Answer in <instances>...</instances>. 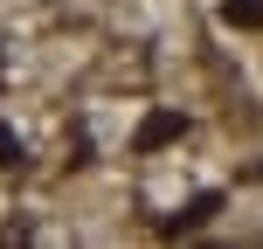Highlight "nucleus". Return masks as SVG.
<instances>
[{"label":"nucleus","instance_id":"1","mask_svg":"<svg viewBox=\"0 0 263 249\" xmlns=\"http://www.w3.org/2000/svg\"><path fill=\"white\" fill-rule=\"evenodd\" d=\"M222 21H229V28H263V0H229Z\"/></svg>","mask_w":263,"mask_h":249},{"label":"nucleus","instance_id":"3","mask_svg":"<svg viewBox=\"0 0 263 249\" xmlns=\"http://www.w3.org/2000/svg\"><path fill=\"white\" fill-rule=\"evenodd\" d=\"M0 159H7V166H14V159H21V145L7 139V125H0Z\"/></svg>","mask_w":263,"mask_h":249},{"label":"nucleus","instance_id":"2","mask_svg":"<svg viewBox=\"0 0 263 249\" xmlns=\"http://www.w3.org/2000/svg\"><path fill=\"white\" fill-rule=\"evenodd\" d=\"M173 131H180V118H173V111H159V118L145 125V145H159V139H173Z\"/></svg>","mask_w":263,"mask_h":249}]
</instances>
